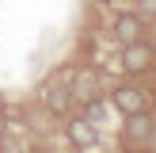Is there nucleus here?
<instances>
[{
	"label": "nucleus",
	"instance_id": "f257e3e1",
	"mask_svg": "<svg viewBox=\"0 0 156 153\" xmlns=\"http://www.w3.org/2000/svg\"><path fill=\"white\" fill-rule=\"evenodd\" d=\"M122 69L126 73H133V76H141V73H149V69H156V50L149 42H129V46H122Z\"/></svg>",
	"mask_w": 156,
	"mask_h": 153
},
{
	"label": "nucleus",
	"instance_id": "f03ea898",
	"mask_svg": "<svg viewBox=\"0 0 156 153\" xmlns=\"http://www.w3.org/2000/svg\"><path fill=\"white\" fill-rule=\"evenodd\" d=\"M111 103L118 107L122 115H137V111L149 107V92L137 88V84H118V88L111 92Z\"/></svg>",
	"mask_w": 156,
	"mask_h": 153
},
{
	"label": "nucleus",
	"instance_id": "7ed1b4c3",
	"mask_svg": "<svg viewBox=\"0 0 156 153\" xmlns=\"http://www.w3.org/2000/svg\"><path fill=\"white\" fill-rule=\"evenodd\" d=\"M111 35L118 38L122 46H129V42H141L145 38V19L137 12H122V15H114V23H111Z\"/></svg>",
	"mask_w": 156,
	"mask_h": 153
},
{
	"label": "nucleus",
	"instance_id": "20e7f679",
	"mask_svg": "<svg viewBox=\"0 0 156 153\" xmlns=\"http://www.w3.org/2000/svg\"><path fill=\"white\" fill-rule=\"evenodd\" d=\"M65 134H69V142H73L80 153H91V149L99 145V130L91 126L84 115H76V119H69V122H65Z\"/></svg>",
	"mask_w": 156,
	"mask_h": 153
},
{
	"label": "nucleus",
	"instance_id": "39448f33",
	"mask_svg": "<svg viewBox=\"0 0 156 153\" xmlns=\"http://www.w3.org/2000/svg\"><path fill=\"white\" fill-rule=\"evenodd\" d=\"M152 115L149 111H137V115H126V126H122V142L126 145H145L152 142Z\"/></svg>",
	"mask_w": 156,
	"mask_h": 153
},
{
	"label": "nucleus",
	"instance_id": "423d86ee",
	"mask_svg": "<svg viewBox=\"0 0 156 153\" xmlns=\"http://www.w3.org/2000/svg\"><path fill=\"white\" fill-rule=\"evenodd\" d=\"M73 99H80V103H88V99H99V76L91 73V69H80V73L73 76Z\"/></svg>",
	"mask_w": 156,
	"mask_h": 153
},
{
	"label": "nucleus",
	"instance_id": "0eeeda50",
	"mask_svg": "<svg viewBox=\"0 0 156 153\" xmlns=\"http://www.w3.org/2000/svg\"><path fill=\"white\" fill-rule=\"evenodd\" d=\"M42 103L50 107L53 115H69V107H73V92L61 88V84H46V88H42Z\"/></svg>",
	"mask_w": 156,
	"mask_h": 153
},
{
	"label": "nucleus",
	"instance_id": "6e6552de",
	"mask_svg": "<svg viewBox=\"0 0 156 153\" xmlns=\"http://www.w3.org/2000/svg\"><path fill=\"white\" fill-rule=\"evenodd\" d=\"M137 15H141V19L149 15V19H152V15H156V0H137Z\"/></svg>",
	"mask_w": 156,
	"mask_h": 153
},
{
	"label": "nucleus",
	"instance_id": "1a4fd4ad",
	"mask_svg": "<svg viewBox=\"0 0 156 153\" xmlns=\"http://www.w3.org/2000/svg\"><path fill=\"white\" fill-rule=\"evenodd\" d=\"M0 138H4V111H0Z\"/></svg>",
	"mask_w": 156,
	"mask_h": 153
},
{
	"label": "nucleus",
	"instance_id": "9d476101",
	"mask_svg": "<svg viewBox=\"0 0 156 153\" xmlns=\"http://www.w3.org/2000/svg\"><path fill=\"white\" fill-rule=\"evenodd\" d=\"M38 153H50V149H38Z\"/></svg>",
	"mask_w": 156,
	"mask_h": 153
},
{
	"label": "nucleus",
	"instance_id": "9b49d317",
	"mask_svg": "<svg viewBox=\"0 0 156 153\" xmlns=\"http://www.w3.org/2000/svg\"><path fill=\"white\" fill-rule=\"evenodd\" d=\"M152 19H156V15H152Z\"/></svg>",
	"mask_w": 156,
	"mask_h": 153
}]
</instances>
